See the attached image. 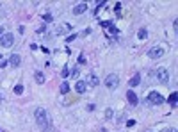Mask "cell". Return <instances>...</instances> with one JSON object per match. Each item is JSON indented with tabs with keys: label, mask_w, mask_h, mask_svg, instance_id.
<instances>
[{
	"label": "cell",
	"mask_w": 178,
	"mask_h": 132,
	"mask_svg": "<svg viewBox=\"0 0 178 132\" xmlns=\"http://www.w3.org/2000/svg\"><path fill=\"white\" fill-rule=\"evenodd\" d=\"M75 89H77V93H85V89H87V84H85V80H78L77 84H75Z\"/></svg>",
	"instance_id": "11"
},
{
	"label": "cell",
	"mask_w": 178,
	"mask_h": 132,
	"mask_svg": "<svg viewBox=\"0 0 178 132\" xmlns=\"http://www.w3.org/2000/svg\"><path fill=\"white\" fill-rule=\"evenodd\" d=\"M7 64H9V66H13V68H18V66L21 64V55L13 54V55L9 57V61H7Z\"/></svg>",
	"instance_id": "8"
},
{
	"label": "cell",
	"mask_w": 178,
	"mask_h": 132,
	"mask_svg": "<svg viewBox=\"0 0 178 132\" xmlns=\"http://www.w3.org/2000/svg\"><path fill=\"white\" fill-rule=\"evenodd\" d=\"M59 91H61L62 95H66V93L70 91V84H68V82H62V84H61V87H59Z\"/></svg>",
	"instance_id": "15"
},
{
	"label": "cell",
	"mask_w": 178,
	"mask_h": 132,
	"mask_svg": "<svg viewBox=\"0 0 178 132\" xmlns=\"http://www.w3.org/2000/svg\"><path fill=\"white\" fill-rule=\"evenodd\" d=\"M112 116H114V111H112V109H110V107H109V109H105V118H107V120H110Z\"/></svg>",
	"instance_id": "19"
},
{
	"label": "cell",
	"mask_w": 178,
	"mask_h": 132,
	"mask_svg": "<svg viewBox=\"0 0 178 132\" xmlns=\"http://www.w3.org/2000/svg\"><path fill=\"white\" fill-rule=\"evenodd\" d=\"M4 66H7V61H0V68H4Z\"/></svg>",
	"instance_id": "25"
},
{
	"label": "cell",
	"mask_w": 178,
	"mask_h": 132,
	"mask_svg": "<svg viewBox=\"0 0 178 132\" xmlns=\"http://www.w3.org/2000/svg\"><path fill=\"white\" fill-rule=\"evenodd\" d=\"M155 77L159 79L160 84H167V82H169V72H167V68H159V70H155Z\"/></svg>",
	"instance_id": "4"
},
{
	"label": "cell",
	"mask_w": 178,
	"mask_h": 132,
	"mask_svg": "<svg viewBox=\"0 0 178 132\" xmlns=\"http://www.w3.org/2000/svg\"><path fill=\"white\" fill-rule=\"evenodd\" d=\"M148 100H150L151 104H155V105H162V104L166 102V98H164L160 93H157V91H151V93L148 95Z\"/></svg>",
	"instance_id": "5"
},
{
	"label": "cell",
	"mask_w": 178,
	"mask_h": 132,
	"mask_svg": "<svg viewBox=\"0 0 178 132\" xmlns=\"http://www.w3.org/2000/svg\"><path fill=\"white\" fill-rule=\"evenodd\" d=\"M70 31H71V25H70V23H62V25L55 27L54 34H55V36H61V34H66V32H70Z\"/></svg>",
	"instance_id": "7"
},
{
	"label": "cell",
	"mask_w": 178,
	"mask_h": 132,
	"mask_svg": "<svg viewBox=\"0 0 178 132\" xmlns=\"http://www.w3.org/2000/svg\"><path fill=\"white\" fill-rule=\"evenodd\" d=\"M44 31H47V25H41V27L37 29V34H39V32H44Z\"/></svg>",
	"instance_id": "22"
},
{
	"label": "cell",
	"mask_w": 178,
	"mask_h": 132,
	"mask_svg": "<svg viewBox=\"0 0 178 132\" xmlns=\"http://www.w3.org/2000/svg\"><path fill=\"white\" fill-rule=\"evenodd\" d=\"M34 118H36V123L41 130L47 132L50 128V118H48V113H47V109H43V107H37L36 111H34Z\"/></svg>",
	"instance_id": "1"
},
{
	"label": "cell",
	"mask_w": 178,
	"mask_h": 132,
	"mask_svg": "<svg viewBox=\"0 0 178 132\" xmlns=\"http://www.w3.org/2000/svg\"><path fill=\"white\" fill-rule=\"evenodd\" d=\"M87 11V4H77L75 7H73V14L75 16H80L82 13H85Z\"/></svg>",
	"instance_id": "10"
},
{
	"label": "cell",
	"mask_w": 178,
	"mask_h": 132,
	"mask_svg": "<svg viewBox=\"0 0 178 132\" xmlns=\"http://www.w3.org/2000/svg\"><path fill=\"white\" fill-rule=\"evenodd\" d=\"M137 38H139V39H146V38H148V31H146V29H141V31L137 32Z\"/></svg>",
	"instance_id": "16"
},
{
	"label": "cell",
	"mask_w": 178,
	"mask_h": 132,
	"mask_svg": "<svg viewBox=\"0 0 178 132\" xmlns=\"http://www.w3.org/2000/svg\"><path fill=\"white\" fill-rule=\"evenodd\" d=\"M85 84L95 87V86H98V84H100V80H98V77H96L95 73H89V75H87V79H85Z\"/></svg>",
	"instance_id": "9"
},
{
	"label": "cell",
	"mask_w": 178,
	"mask_h": 132,
	"mask_svg": "<svg viewBox=\"0 0 178 132\" xmlns=\"http://www.w3.org/2000/svg\"><path fill=\"white\" fill-rule=\"evenodd\" d=\"M139 82H141V75L139 73H136L132 79H130V82H128V86H132V87H136V86H139Z\"/></svg>",
	"instance_id": "13"
},
{
	"label": "cell",
	"mask_w": 178,
	"mask_h": 132,
	"mask_svg": "<svg viewBox=\"0 0 178 132\" xmlns=\"http://www.w3.org/2000/svg\"><path fill=\"white\" fill-rule=\"evenodd\" d=\"M148 55H150L151 59H160V57H164V48L155 47V48H151V50L148 52Z\"/></svg>",
	"instance_id": "6"
},
{
	"label": "cell",
	"mask_w": 178,
	"mask_h": 132,
	"mask_svg": "<svg viewBox=\"0 0 178 132\" xmlns=\"http://www.w3.org/2000/svg\"><path fill=\"white\" fill-rule=\"evenodd\" d=\"M73 39H77V34H71V36L68 38V43H70V41H73Z\"/></svg>",
	"instance_id": "24"
},
{
	"label": "cell",
	"mask_w": 178,
	"mask_h": 132,
	"mask_svg": "<svg viewBox=\"0 0 178 132\" xmlns=\"http://www.w3.org/2000/svg\"><path fill=\"white\" fill-rule=\"evenodd\" d=\"M126 98H128V102H130V105H137V97H136V93H134L132 89L126 93Z\"/></svg>",
	"instance_id": "12"
},
{
	"label": "cell",
	"mask_w": 178,
	"mask_h": 132,
	"mask_svg": "<svg viewBox=\"0 0 178 132\" xmlns=\"http://www.w3.org/2000/svg\"><path fill=\"white\" fill-rule=\"evenodd\" d=\"M43 20H44V21H54V16H52L50 13H47V14H43Z\"/></svg>",
	"instance_id": "21"
},
{
	"label": "cell",
	"mask_w": 178,
	"mask_h": 132,
	"mask_svg": "<svg viewBox=\"0 0 178 132\" xmlns=\"http://www.w3.org/2000/svg\"><path fill=\"white\" fill-rule=\"evenodd\" d=\"M105 86L109 87V89H116V87L119 86V77L116 73H110L105 77Z\"/></svg>",
	"instance_id": "2"
},
{
	"label": "cell",
	"mask_w": 178,
	"mask_h": 132,
	"mask_svg": "<svg viewBox=\"0 0 178 132\" xmlns=\"http://www.w3.org/2000/svg\"><path fill=\"white\" fill-rule=\"evenodd\" d=\"M0 59H2V55H0Z\"/></svg>",
	"instance_id": "28"
},
{
	"label": "cell",
	"mask_w": 178,
	"mask_h": 132,
	"mask_svg": "<svg viewBox=\"0 0 178 132\" xmlns=\"http://www.w3.org/2000/svg\"><path fill=\"white\" fill-rule=\"evenodd\" d=\"M14 93H16V95H21V93H23V86H21V84H16V86H14Z\"/></svg>",
	"instance_id": "18"
},
{
	"label": "cell",
	"mask_w": 178,
	"mask_h": 132,
	"mask_svg": "<svg viewBox=\"0 0 178 132\" xmlns=\"http://www.w3.org/2000/svg\"><path fill=\"white\" fill-rule=\"evenodd\" d=\"M126 125H128V127H134V125H136V121H134V120H128Z\"/></svg>",
	"instance_id": "23"
},
{
	"label": "cell",
	"mask_w": 178,
	"mask_h": 132,
	"mask_svg": "<svg viewBox=\"0 0 178 132\" xmlns=\"http://www.w3.org/2000/svg\"><path fill=\"white\" fill-rule=\"evenodd\" d=\"M34 80H36L37 84H43V82H44V75H43L41 72H36V73H34Z\"/></svg>",
	"instance_id": "14"
},
{
	"label": "cell",
	"mask_w": 178,
	"mask_h": 132,
	"mask_svg": "<svg viewBox=\"0 0 178 132\" xmlns=\"http://www.w3.org/2000/svg\"><path fill=\"white\" fill-rule=\"evenodd\" d=\"M169 104L174 107L176 105V93H171V97H169Z\"/></svg>",
	"instance_id": "20"
},
{
	"label": "cell",
	"mask_w": 178,
	"mask_h": 132,
	"mask_svg": "<svg viewBox=\"0 0 178 132\" xmlns=\"http://www.w3.org/2000/svg\"><path fill=\"white\" fill-rule=\"evenodd\" d=\"M0 45H2L4 48H9L14 45V36L11 32H4L2 36H0Z\"/></svg>",
	"instance_id": "3"
},
{
	"label": "cell",
	"mask_w": 178,
	"mask_h": 132,
	"mask_svg": "<svg viewBox=\"0 0 178 132\" xmlns=\"http://www.w3.org/2000/svg\"><path fill=\"white\" fill-rule=\"evenodd\" d=\"M61 77H62V79L70 77V68H68V66H64V68H62V72H61Z\"/></svg>",
	"instance_id": "17"
},
{
	"label": "cell",
	"mask_w": 178,
	"mask_h": 132,
	"mask_svg": "<svg viewBox=\"0 0 178 132\" xmlns=\"http://www.w3.org/2000/svg\"><path fill=\"white\" fill-rule=\"evenodd\" d=\"M160 132H174V128H162Z\"/></svg>",
	"instance_id": "26"
},
{
	"label": "cell",
	"mask_w": 178,
	"mask_h": 132,
	"mask_svg": "<svg viewBox=\"0 0 178 132\" xmlns=\"http://www.w3.org/2000/svg\"><path fill=\"white\" fill-rule=\"evenodd\" d=\"M0 36H2V29H0Z\"/></svg>",
	"instance_id": "27"
}]
</instances>
